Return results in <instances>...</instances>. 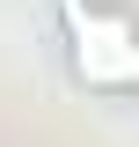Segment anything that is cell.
Wrapping results in <instances>:
<instances>
[{
    "label": "cell",
    "instance_id": "1",
    "mask_svg": "<svg viewBox=\"0 0 139 147\" xmlns=\"http://www.w3.org/2000/svg\"><path fill=\"white\" fill-rule=\"evenodd\" d=\"M88 37H103V44H81V66L103 74V81H139V37L117 30V22H81Z\"/></svg>",
    "mask_w": 139,
    "mask_h": 147
}]
</instances>
